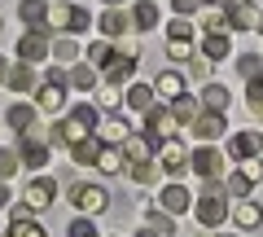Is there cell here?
Here are the masks:
<instances>
[{
	"label": "cell",
	"mask_w": 263,
	"mask_h": 237,
	"mask_svg": "<svg viewBox=\"0 0 263 237\" xmlns=\"http://www.w3.org/2000/svg\"><path fill=\"white\" fill-rule=\"evenodd\" d=\"M224 215H228V189L219 180H206V189L197 198V220L206 228H215V224H224Z\"/></svg>",
	"instance_id": "2"
},
{
	"label": "cell",
	"mask_w": 263,
	"mask_h": 237,
	"mask_svg": "<svg viewBox=\"0 0 263 237\" xmlns=\"http://www.w3.org/2000/svg\"><path fill=\"white\" fill-rule=\"evenodd\" d=\"M259 119H263V110H259Z\"/></svg>",
	"instance_id": "52"
},
{
	"label": "cell",
	"mask_w": 263,
	"mask_h": 237,
	"mask_svg": "<svg viewBox=\"0 0 263 237\" xmlns=\"http://www.w3.org/2000/svg\"><path fill=\"white\" fill-rule=\"evenodd\" d=\"M263 154V136L259 132H233L228 136V158H259Z\"/></svg>",
	"instance_id": "9"
},
{
	"label": "cell",
	"mask_w": 263,
	"mask_h": 237,
	"mask_svg": "<svg viewBox=\"0 0 263 237\" xmlns=\"http://www.w3.org/2000/svg\"><path fill=\"white\" fill-rule=\"evenodd\" d=\"M5 119H9V127H13V132H27V127L35 123L40 114H35V105H18V101H13V105H9V114H5Z\"/></svg>",
	"instance_id": "26"
},
{
	"label": "cell",
	"mask_w": 263,
	"mask_h": 237,
	"mask_svg": "<svg viewBox=\"0 0 263 237\" xmlns=\"http://www.w3.org/2000/svg\"><path fill=\"white\" fill-rule=\"evenodd\" d=\"M101 150H105V145H101V136H88V141H79L75 150H70V158H75L79 167H84V162H97V158H101Z\"/></svg>",
	"instance_id": "28"
},
{
	"label": "cell",
	"mask_w": 263,
	"mask_h": 237,
	"mask_svg": "<svg viewBox=\"0 0 263 237\" xmlns=\"http://www.w3.org/2000/svg\"><path fill=\"white\" fill-rule=\"evenodd\" d=\"M197 22L206 27V35H211V31H233V27H228V5H219V0H202Z\"/></svg>",
	"instance_id": "11"
},
{
	"label": "cell",
	"mask_w": 263,
	"mask_h": 237,
	"mask_svg": "<svg viewBox=\"0 0 263 237\" xmlns=\"http://www.w3.org/2000/svg\"><path fill=\"white\" fill-rule=\"evenodd\" d=\"M70 88H79V93H97V88H101V70L79 62V66L70 70Z\"/></svg>",
	"instance_id": "20"
},
{
	"label": "cell",
	"mask_w": 263,
	"mask_h": 237,
	"mask_svg": "<svg viewBox=\"0 0 263 237\" xmlns=\"http://www.w3.org/2000/svg\"><path fill=\"white\" fill-rule=\"evenodd\" d=\"M136 66H141V53H136V48H127V53H114V62L110 66L101 70V84H127L132 75H136Z\"/></svg>",
	"instance_id": "4"
},
{
	"label": "cell",
	"mask_w": 263,
	"mask_h": 237,
	"mask_svg": "<svg viewBox=\"0 0 263 237\" xmlns=\"http://www.w3.org/2000/svg\"><path fill=\"white\" fill-rule=\"evenodd\" d=\"M5 70H9V62H5V53H0V84H5Z\"/></svg>",
	"instance_id": "48"
},
{
	"label": "cell",
	"mask_w": 263,
	"mask_h": 237,
	"mask_svg": "<svg viewBox=\"0 0 263 237\" xmlns=\"http://www.w3.org/2000/svg\"><path fill=\"white\" fill-rule=\"evenodd\" d=\"M40 110H48V114L66 110V84H48L44 79V88H40Z\"/></svg>",
	"instance_id": "23"
},
{
	"label": "cell",
	"mask_w": 263,
	"mask_h": 237,
	"mask_svg": "<svg viewBox=\"0 0 263 237\" xmlns=\"http://www.w3.org/2000/svg\"><path fill=\"white\" fill-rule=\"evenodd\" d=\"M0 207H9V185L0 180Z\"/></svg>",
	"instance_id": "47"
},
{
	"label": "cell",
	"mask_w": 263,
	"mask_h": 237,
	"mask_svg": "<svg viewBox=\"0 0 263 237\" xmlns=\"http://www.w3.org/2000/svg\"><path fill=\"white\" fill-rule=\"evenodd\" d=\"M97 123H101L97 105H92V101H84V105H75V110L66 114V123H57V127H53V141H57V145H70V150H75L79 141H88V136L97 132Z\"/></svg>",
	"instance_id": "1"
},
{
	"label": "cell",
	"mask_w": 263,
	"mask_h": 237,
	"mask_svg": "<svg viewBox=\"0 0 263 237\" xmlns=\"http://www.w3.org/2000/svg\"><path fill=\"white\" fill-rule=\"evenodd\" d=\"M246 101H250V110H254V114L263 110V70L250 79V88H246Z\"/></svg>",
	"instance_id": "40"
},
{
	"label": "cell",
	"mask_w": 263,
	"mask_h": 237,
	"mask_svg": "<svg viewBox=\"0 0 263 237\" xmlns=\"http://www.w3.org/2000/svg\"><path fill=\"white\" fill-rule=\"evenodd\" d=\"M5 88H13V93H35V70H31L27 62L9 66L5 70Z\"/></svg>",
	"instance_id": "14"
},
{
	"label": "cell",
	"mask_w": 263,
	"mask_h": 237,
	"mask_svg": "<svg viewBox=\"0 0 263 237\" xmlns=\"http://www.w3.org/2000/svg\"><path fill=\"white\" fill-rule=\"evenodd\" d=\"M189 167L202 176V180H219V171H224V154L219 150H211V145H202V150L189 158Z\"/></svg>",
	"instance_id": "8"
},
{
	"label": "cell",
	"mask_w": 263,
	"mask_h": 237,
	"mask_svg": "<svg viewBox=\"0 0 263 237\" xmlns=\"http://www.w3.org/2000/svg\"><path fill=\"white\" fill-rule=\"evenodd\" d=\"M18 57L27 62V66H31V62H44V57H53V40L44 35V27H40V31H27V35L18 40Z\"/></svg>",
	"instance_id": "6"
},
{
	"label": "cell",
	"mask_w": 263,
	"mask_h": 237,
	"mask_svg": "<svg viewBox=\"0 0 263 237\" xmlns=\"http://www.w3.org/2000/svg\"><path fill=\"white\" fill-rule=\"evenodd\" d=\"M48 27H62L70 35H79V31H88V13L79 5H70V0H57V5H48Z\"/></svg>",
	"instance_id": "3"
},
{
	"label": "cell",
	"mask_w": 263,
	"mask_h": 237,
	"mask_svg": "<svg viewBox=\"0 0 263 237\" xmlns=\"http://www.w3.org/2000/svg\"><path fill=\"white\" fill-rule=\"evenodd\" d=\"M132 180H136V185H154V180H158V167H154L149 158H145V162H132Z\"/></svg>",
	"instance_id": "36"
},
{
	"label": "cell",
	"mask_w": 263,
	"mask_h": 237,
	"mask_svg": "<svg viewBox=\"0 0 263 237\" xmlns=\"http://www.w3.org/2000/svg\"><path fill=\"white\" fill-rule=\"evenodd\" d=\"M9 237H44V228L31 220L27 207H18V211H13V220H9Z\"/></svg>",
	"instance_id": "18"
},
{
	"label": "cell",
	"mask_w": 263,
	"mask_h": 237,
	"mask_svg": "<svg viewBox=\"0 0 263 237\" xmlns=\"http://www.w3.org/2000/svg\"><path fill=\"white\" fill-rule=\"evenodd\" d=\"M171 5H176V13H180V18H189V13H197V9H202V0H171Z\"/></svg>",
	"instance_id": "45"
},
{
	"label": "cell",
	"mask_w": 263,
	"mask_h": 237,
	"mask_svg": "<svg viewBox=\"0 0 263 237\" xmlns=\"http://www.w3.org/2000/svg\"><path fill=\"white\" fill-rule=\"evenodd\" d=\"M154 97H158V93H154L149 84H136L127 93V105H132V110H154Z\"/></svg>",
	"instance_id": "33"
},
{
	"label": "cell",
	"mask_w": 263,
	"mask_h": 237,
	"mask_svg": "<svg viewBox=\"0 0 263 237\" xmlns=\"http://www.w3.org/2000/svg\"><path fill=\"white\" fill-rule=\"evenodd\" d=\"M224 127H228V123H224V114H215V110H202V114L193 119V136H202V141H215Z\"/></svg>",
	"instance_id": "13"
},
{
	"label": "cell",
	"mask_w": 263,
	"mask_h": 237,
	"mask_svg": "<svg viewBox=\"0 0 263 237\" xmlns=\"http://www.w3.org/2000/svg\"><path fill=\"white\" fill-rule=\"evenodd\" d=\"M154 93H158V97H167V101L184 97V75H176V70H162V75L154 79Z\"/></svg>",
	"instance_id": "21"
},
{
	"label": "cell",
	"mask_w": 263,
	"mask_h": 237,
	"mask_svg": "<svg viewBox=\"0 0 263 237\" xmlns=\"http://www.w3.org/2000/svg\"><path fill=\"white\" fill-rule=\"evenodd\" d=\"M233 224L237 228H246V233H250V228H263V207L259 202H237V211H233Z\"/></svg>",
	"instance_id": "17"
},
{
	"label": "cell",
	"mask_w": 263,
	"mask_h": 237,
	"mask_svg": "<svg viewBox=\"0 0 263 237\" xmlns=\"http://www.w3.org/2000/svg\"><path fill=\"white\" fill-rule=\"evenodd\" d=\"M97 136H101V145L127 141V123H123V119H101V123H97Z\"/></svg>",
	"instance_id": "29"
},
{
	"label": "cell",
	"mask_w": 263,
	"mask_h": 237,
	"mask_svg": "<svg viewBox=\"0 0 263 237\" xmlns=\"http://www.w3.org/2000/svg\"><path fill=\"white\" fill-rule=\"evenodd\" d=\"M250 176H246V171H233V176H228V185H224V189L228 193H233V198H246V193H250Z\"/></svg>",
	"instance_id": "38"
},
{
	"label": "cell",
	"mask_w": 263,
	"mask_h": 237,
	"mask_svg": "<svg viewBox=\"0 0 263 237\" xmlns=\"http://www.w3.org/2000/svg\"><path fill=\"white\" fill-rule=\"evenodd\" d=\"M202 105H206V110H215V114H224L228 105H233V97H228L224 84H206V88H202Z\"/></svg>",
	"instance_id": "24"
},
{
	"label": "cell",
	"mask_w": 263,
	"mask_h": 237,
	"mask_svg": "<svg viewBox=\"0 0 263 237\" xmlns=\"http://www.w3.org/2000/svg\"><path fill=\"white\" fill-rule=\"evenodd\" d=\"M97 167H101L105 176H119V171L127 167V154H119V150H110V145H105V150H101V158H97Z\"/></svg>",
	"instance_id": "32"
},
{
	"label": "cell",
	"mask_w": 263,
	"mask_h": 237,
	"mask_svg": "<svg viewBox=\"0 0 263 237\" xmlns=\"http://www.w3.org/2000/svg\"><path fill=\"white\" fill-rule=\"evenodd\" d=\"M70 237H97V228H92V224H88V220H84V215H79V220H75V224H70Z\"/></svg>",
	"instance_id": "44"
},
{
	"label": "cell",
	"mask_w": 263,
	"mask_h": 237,
	"mask_svg": "<svg viewBox=\"0 0 263 237\" xmlns=\"http://www.w3.org/2000/svg\"><path fill=\"white\" fill-rule=\"evenodd\" d=\"M176 123H180V119H176L171 110H162V105H154V110L145 114V136H149V141H154V136H162V141H167V136L176 132Z\"/></svg>",
	"instance_id": "10"
},
{
	"label": "cell",
	"mask_w": 263,
	"mask_h": 237,
	"mask_svg": "<svg viewBox=\"0 0 263 237\" xmlns=\"http://www.w3.org/2000/svg\"><path fill=\"white\" fill-rule=\"evenodd\" d=\"M171 114H176V119H180V123H193V119H197V114H202V110H197V101H193V97H176V101H171Z\"/></svg>",
	"instance_id": "34"
},
{
	"label": "cell",
	"mask_w": 263,
	"mask_h": 237,
	"mask_svg": "<svg viewBox=\"0 0 263 237\" xmlns=\"http://www.w3.org/2000/svg\"><path fill=\"white\" fill-rule=\"evenodd\" d=\"M158 202H162V211H167V215H180V211H189V207H193V198H189V189H184V185H167Z\"/></svg>",
	"instance_id": "15"
},
{
	"label": "cell",
	"mask_w": 263,
	"mask_h": 237,
	"mask_svg": "<svg viewBox=\"0 0 263 237\" xmlns=\"http://www.w3.org/2000/svg\"><path fill=\"white\" fill-rule=\"evenodd\" d=\"M53 57H57V62H75L79 44H75V40H53Z\"/></svg>",
	"instance_id": "41"
},
{
	"label": "cell",
	"mask_w": 263,
	"mask_h": 237,
	"mask_svg": "<svg viewBox=\"0 0 263 237\" xmlns=\"http://www.w3.org/2000/svg\"><path fill=\"white\" fill-rule=\"evenodd\" d=\"M167 57L171 62H189V57H193V44H189V40H167Z\"/></svg>",
	"instance_id": "42"
},
{
	"label": "cell",
	"mask_w": 263,
	"mask_h": 237,
	"mask_svg": "<svg viewBox=\"0 0 263 237\" xmlns=\"http://www.w3.org/2000/svg\"><path fill=\"white\" fill-rule=\"evenodd\" d=\"M101 31H105V35H127V31H132V18H127V13H119V9H110V13H101Z\"/></svg>",
	"instance_id": "30"
},
{
	"label": "cell",
	"mask_w": 263,
	"mask_h": 237,
	"mask_svg": "<svg viewBox=\"0 0 263 237\" xmlns=\"http://www.w3.org/2000/svg\"><path fill=\"white\" fill-rule=\"evenodd\" d=\"M70 202H75L84 215H97V211L110 207V193H105L101 185H75V189H70Z\"/></svg>",
	"instance_id": "7"
},
{
	"label": "cell",
	"mask_w": 263,
	"mask_h": 237,
	"mask_svg": "<svg viewBox=\"0 0 263 237\" xmlns=\"http://www.w3.org/2000/svg\"><path fill=\"white\" fill-rule=\"evenodd\" d=\"M189 35H193V22L189 18H171L167 22V40H189Z\"/></svg>",
	"instance_id": "43"
},
{
	"label": "cell",
	"mask_w": 263,
	"mask_h": 237,
	"mask_svg": "<svg viewBox=\"0 0 263 237\" xmlns=\"http://www.w3.org/2000/svg\"><path fill=\"white\" fill-rule=\"evenodd\" d=\"M110 5H119V0H110Z\"/></svg>",
	"instance_id": "51"
},
{
	"label": "cell",
	"mask_w": 263,
	"mask_h": 237,
	"mask_svg": "<svg viewBox=\"0 0 263 237\" xmlns=\"http://www.w3.org/2000/svg\"><path fill=\"white\" fill-rule=\"evenodd\" d=\"M158 154H162V167H167V171H184V167H189V150L176 141V136H167Z\"/></svg>",
	"instance_id": "16"
},
{
	"label": "cell",
	"mask_w": 263,
	"mask_h": 237,
	"mask_svg": "<svg viewBox=\"0 0 263 237\" xmlns=\"http://www.w3.org/2000/svg\"><path fill=\"white\" fill-rule=\"evenodd\" d=\"M18 18L27 22L31 31H40L48 22V5H44V0H22V5H18Z\"/></svg>",
	"instance_id": "19"
},
{
	"label": "cell",
	"mask_w": 263,
	"mask_h": 237,
	"mask_svg": "<svg viewBox=\"0 0 263 237\" xmlns=\"http://www.w3.org/2000/svg\"><path fill=\"white\" fill-rule=\"evenodd\" d=\"M57 202V180H48V176H35V180L27 185V193H22V207L27 211H44Z\"/></svg>",
	"instance_id": "5"
},
{
	"label": "cell",
	"mask_w": 263,
	"mask_h": 237,
	"mask_svg": "<svg viewBox=\"0 0 263 237\" xmlns=\"http://www.w3.org/2000/svg\"><path fill=\"white\" fill-rule=\"evenodd\" d=\"M259 70H263V57H259V53H246V57H237V75L254 79Z\"/></svg>",
	"instance_id": "37"
},
{
	"label": "cell",
	"mask_w": 263,
	"mask_h": 237,
	"mask_svg": "<svg viewBox=\"0 0 263 237\" xmlns=\"http://www.w3.org/2000/svg\"><path fill=\"white\" fill-rule=\"evenodd\" d=\"M110 62H114V44H110V40H92V44H88V66L105 70Z\"/></svg>",
	"instance_id": "27"
},
{
	"label": "cell",
	"mask_w": 263,
	"mask_h": 237,
	"mask_svg": "<svg viewBox=\"0 0 263 237\" xmlns=\"http://www.w3.org/2000/svg\"><path fill=\"white\" fill-rule=\"evenodd\" d=\"M132 27L136 31H154L158 27V5H154V0H141V5L132 9Z\"/></svg>",
	"instance_id": "25"
},
{
	"label": "cell",
	"mask_w": 263,
	"mask_h": 237,
	"mask_svg": "<svg viewBox=\"0 0 263 237\" xmlns=\"http://www.w3.org/2000/svg\"><path fill=\"white\" fill-rule=\"evenodd\" d=\"M259 13L263 9H254L250 0H237L233 9H228V27H233V31H254V27H259Z\"/></svg>",
	"instance_id": "12"
},
{
	"label": "cell",
	"mask_w": 263,
	"mask_h": 237,
	"mask_svg": "<svg viewBox=\"0 0 263 237\" xmlns=\"http://www.w3.org/2000/svg\"><path fill=\"white\" fill-rule=\"evenodd\" d=\"M189 75H193V79H206L211 75V62H206V57H197L193 66H189ZM206 84H211V79H206Z\"/></svg>",
	"instance_id": "46"
},
{
	"label": "cell",
	"mask_w": 263,
	"mask_h": 237,
	"mask_svg": "<svg viewBox=\"0 0 263 237\" xmlns=\"http://www.w3.org/2000/svg\"><path fill=\"white\" fill-rule=\"evenodd\" d=\"M123 150H127V162H145V158L154 154V145H149V136H132V132H127Z\"/></svg>",
	"instance_id": "31"
},
{
	"label": "cell",
	"mask_w": 263,
	"mask_h": 237,
	"mask_svg": "<svg viewBox=\"0 0 263 237\" xmlns=\"http://www.w3.org/2000/svg\"><path fill=\"white\" fill-rule=\"evenodd\" d=\"M254 31H259V35H263V13H259V27H254Z\"/></svg>",
	"instance_id": "50"
},
{
	"label": "cell",
	"mask_w": 263,
	"mask_h": 237,
	"mask_svg": "<svg viewBox=\"0 0 263 237\" xmlns=\"http://www.w3.org/2000/svg\"><path fill=\"white\" fill-rule=\"evenodd\" d=\"M18 167H22V154L18 150H0V180L18 176Z\"/></svg>",
	"instance_id": "35"
},
{
	"label": "cell",
	"mask_w": 263,
	"mask_h": 237,
	"mask_svg": "<svg viewBox=\"0 0 263 237\" xmlns=\"http://www.w3.org/2000/svg\"><path fill=\"white\" fill-rule=\"evenodd\" d=\"M119 101H123V97H119V88H114V84H101V88H97V110H114Z\"/></svg>",
	"instance_id": "39"
},
{
	"label": "cell",
	"mask_w": 263,
	"mask_h": 237,
	"mask_svg": "<svg viewBox=\"0 0 263 237\" xmlns=\"http://www.w3.org/2000/svg\"><path fill=\"white\" fill-rule=\"evenodd\" d=\"M136 237H158V228H141V233H136Z\"/></svg>",
	"instance_id": "49"
},
{
	"label": "cell",
	"mask_w": 263,
	"mask_h": 237,
	"mask_svg": "<svg viewBox=\"0 0 263 237\" xmlns=\"http://www.w3.org/2000/svg\"><path fill=\"white\" fill-rule=\"evenodd\" d=\"M228 48H233L228 31H211V35L202 40V57H206V62H219V57H228Z\"/></svg>",
	"instance_id": "22"
}]
</instances>
